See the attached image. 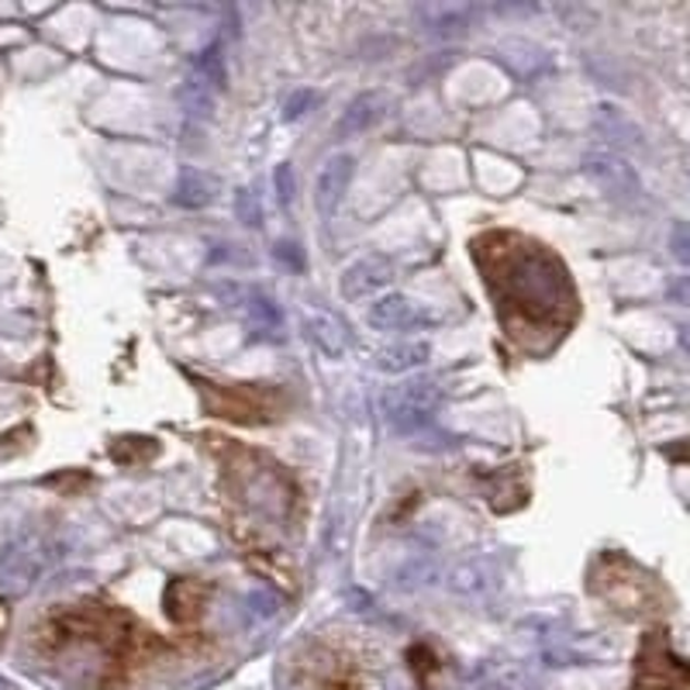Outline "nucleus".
<instances>
[{
	"label": "nucleus",
	"mask_w": 690,
	"mask_h": 690,
	"mask_svg": "<svg viewBox=\"0 0 690 690\" xmlns=\"http://www.w3.org/2000/svg\"><path fill=\"white\" fill-rule=\"evenodd\" d=\"M200 391H205L211 415L238 424L280 421L283 411L291 408L287 394L280 387H262V383H205Z\"/></svg>",
	"instance_id": "nucleus-3"
},
{
	"label": "nucleus",
	"mask_w": 690,
	"mask_h": 690,
	"mask_svg": "<svg viewBox=\"0 0 690 690\" xmlns=\"http://www.w3.org/2000/svg\"><path fill=\"white\" fill-rule=\"evenodd\" d=\"M591 594L601 597L621 618H663L669 612V594L656 574L628 559L625 553H601L591 570Z\"/></svg>",
	"instance_id": "nucleus-2"
},
{
	"label": "nucleus",
	"mask_w": 690,
	"mask_h": 690,
	"mask_svg": "<svg viewBox=\"0 0 690 690\" xmlns=\"http://www.w3.org/2000/svg\"><path fill=\"white\" fill-rule=\"evenodd\" d=\"M308 669L318 690H362V677L356 663L345 653H335V649H318Z\"/></svg>",
	"instance_id": "nucleus-5"
},
{
	"label": "nucleus",
	"mask_w": 690,
	"mask_h": 690,
	"mask_svg": "<svg viewBox=\"0 0 690 690\" xmlns=\"http://www.w3.org/2000/svg\"><path fill=\"white\" fill-rule=\"evenodd\" d=\"M208 597H211L208 583H200L194 577H180L167 591V612L176 625H194L200 615H205Z\"/></svg>",
	"instance_id": "nucleus-6"
},
{
	"label": "nucleus",
	"mask_w": 690,
	"mask_h": 690,
	"mask_svg": "<svg viewBox=\"0 0 690 690\" xmlns=\"http://www.w3.org/2000/svg\"><path fill=\"white\" fill-rule=\"evenodd\" d=\"M483 287L504 335L525 353H550L574 329L580 297L563 259L518 232H486L473 242Z\"/></svg>",
	"instance_id": "nucleus-1"
},
{
	"label": "nucleus",
	"mask_w": 690,
	"mask_h": 690,
	"mask_svg": "<svg viewBox=\"0 0 690 690\" xmlns=\"http://www.w3.org/2000/svg\"><path fill=\"white\" fill-rule=\"evenodd\" d=\"M0 625H4V607H0Z\"/></svg>",
	"instance_id": "nucleus-7"
},
{
	"label": "nucleus",
	"mask_w": 690,
	"mask_h": 690,
	"mask_svg": "<svg viewBox=\"0 0 690 690\" xmlns=\"http://www.w3.org/2000/svg\"><path fill=\"white\" fill-rule=\"evenodd\" d=\"M636 690H690V663L680 660L669 645L663 625H653L639 642L632 663Z\"/></svg>",
	"instance_id": "nucleus-4"
}]
</instances>
